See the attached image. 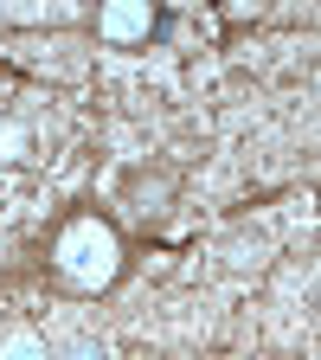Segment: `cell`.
<instances>
[{
	"label": "cell",
	"mask_w": 321,
	"mask_h": 360,
	"mask_svg": "<svg viewBox=\"0 0 321 360\" xmlns=\"http://www.w3.org/2000/svg\"><path fill=\"white\" fill-rule=\"evenodd\" d=\"M161 32H167L161 0H97V39L110 52H142Z\"/></svg>",
	"instance_id": "obj_2"
},
{
	"label": "cell",
	"mask_w": 321,
	"mask_h": 360,
	"mask_svg": "<svg viewBox=\"0 0 321 360\" xmlns=\"http://www.w3.org/2000/svg\"><path fill=\"white\" fill-rule=\"evenodd\" d=\"M122 232H116V219L97 212V206H84L71 212L58 232H52V251H45V264H52V277L71 290V296H103L116 277H122Z\"/></svg>",
	"instance_id": "obj_1"
}]
</instances>
